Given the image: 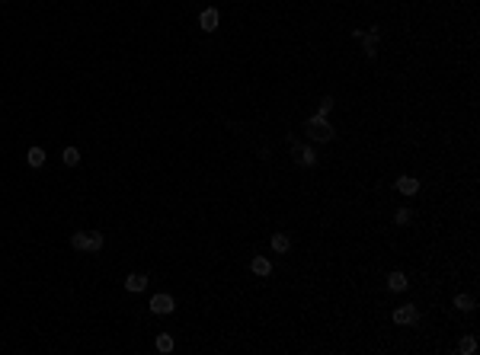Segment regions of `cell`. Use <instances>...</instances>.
<instances>
[{"instance_id": "6da1fadb", "label": "cell", "mask_w": 480, "mask_h": 355, "mask_svg": "<svg viewBox=\"0 0 480 355\" xmlns=\"http://www.w3.org/2000/svg\"><path fill=\"white\" fill-rule=\"evenodd\" d=\"M308 138L311 141H320V144L333 141V125H330L324 115H311L308 119Z\"/></svg>"}, {"instance_id": "7a4b0ae2", "label": "cell", "mask_w": 480, "mask_h": 355, "mask_svg": "<svg viewBox=\"0 0 480 355\" xmlns=\"http://www.w3.org/2000/svg\"><path fill=\"white\" fill-rule=\"evenodd\" d=\"M288 144H292V154H295V163H298V167H314V160H317L314 147H308V144H298L295 138H288Z\"/></svg>"}, {"instance_id": "3957f363", "label": "cell", "mask_w": 480, "mask_h": 355, "mask_svg": "<svg viewBox=\"0 0 480 355\" xmlns=\"http://www.w3.org/2000/svg\"><path fill=\"white\" fill-rule=\"evenodd\" d=\"M416 320H420V310H416L413 304H404V307L394 310V323H400V326H413Z\"/></svg>"}, {"instance_id": "277c9868", "label": "cell", "mask_w": 480, "mask_h": 355, "mask_svg": "<svg viewBox=\"0 0 480 355\" xmlns=\"http://www.w3.org/2000/svg\"><path fill=\"white\" fill-rule=\"evenodd\" d=\"M173 307H176V304H173V298H170V294H154V298H151V310H154L157 317L173 314Z\"/></svg>"}, {"instance_id": "5b68a950", "label": "cell", "mask_w": 480, "mask_h": 355, "mask_svg": "<svg viewBox=\"0 0 480 355\" xmlns=\"http://www.w3.org/2000/svg\"><path fill=\"white\" fill-rule=\"evenodd\" d=\"M218 23H221V16H218L215 7H205V10L199 13V26H202L205 32H215V29H218Z\"/></svg>"}, {"instance_id": "8992f818", "label": "cell", "mask_w": 480, "mask_h": 355, "mask_svg": "<svg viewBox=\"0 0 480 355\" xmlns=\"http://www.w3.org/2000/svg\"><path fill=\"white\" fill-rule=\"evenodd\" d=\"M378 39H381V29L374 26V29L362 32V42H365V58H374L378 55Z\"/></svg>"}, {"instance_id": "52a82bcc", "label": "cell", "mask_w": 480, "mask_h": 355, "mask_svg": "<svg viewBox=\"0 0 480 355\" xmlns=\"http://www.w3.org/2000/svg\"><path fill=\"white\" fill-rule=\"evenodd\" d=\"M397 192H400V195H416V192H420V179L400 176V179H397Z\"/></svg>"}, {"instance_id": "ba28073f", "label": "cell", "mask_w": 480, "mask_h": 355, "mask_svg": "<svg viewBox=\"0 0 480 355\" xmlns=\"http://www.w3.org/2000/svg\"><path fill=\"white\" fill-rule=\"evenodd\" d=\"M250 269L256 272V275H269L272 272V263H269L266 256H253V263H250Z\"/></svg>"}, {"instance_id": "9c48e42d", "label": "cell", "mask_w": 480, "mask_h": 355, "mask_svg": "<svg viewBox=\"0 0 480 355\" xmlns=\"http://www.w3.org/2000/svg\"><path fill=\"white\" fill-rule=\"evenodd\" d=\"M407 285H410V282H407L404 272H391V275H388V288H391V291H404Z\"/></svg>"}, {"instance_id": "30bf717a", "label": "cell", "mask_w": 480, "mask_h": 355, "mask_svg": "<svg viewBox=\"0 0 480 355\" xmlns=\"http://www.w3.org/2000/svg\"><path fill=\"white\" fill-rule=\"evenodd\" d=\"M26 163H29V167H42V163H45V151H42V147H29V151H26Z\"/></svg>"}, {"instance_id": "8fae6325", "label": "cell", "mask_w": 480, "mask_h": 355, "mask_svg": "<svg viewBox=\"0 0 480 355\" xmlns=\"http://www.w3.org/2000/svg\"><path fill=\"white\" fill-rule=\"evenodd\" d=\"M125 288L138 294V291H144V288H147V279H144V275H138V272H135V275H128V279H125Z\"/></svg>"}, {"instance_id": "7c38bea8", "label": "cell", "mask_w": 480, "mask_h": 355, "mask_svg": "<svg viewBox=\"0 0 480 355\" xmlns=\"http://www.w3.org/2000/svg\"><path fill=\"white\" fill-rule=\"evenodd\" d=\"M103 250V233L100 230H90L86 233V253H100Z\"/></svg>"}, {"instance_id": "4fadbf2b", "label": "cell", "mask_w": 480, "mask_h": 355, "mask_svg": "<svg viewBox=\"0 0 480 355\" xmlns=\"http://www.w3.org/2000/svg\"><path fill=\"white\" fill-rule=\"evenodd\" d=\"M288 247H292L288 233H272V250L275 253H288Z\"/></svg>"}, {"instance_id": "5bb4252c", "label": "cell", "mask_w": 480, "mask_h": 355, "mask_svg": "<svg viewBox=\"0 0 480 355\" xmlns=\"http://www.w3.org/2000/svg\"><path fill=\"white\" fill-rule=\"evenodd\" d=\"M61 160H64L67 167H77V163H80V154H77V147H64V151H61Z\"/></svg>"}, {"instance_id": "9a60e30c", "label": "cell", "mask_w": 480, "mask_h": 355, "mask_svg": "<svg viewBox=\"0 0 480 355\" xmlns=\"http://www.w3.org/2000/svg\"><path fill=\"white\" fill-rule=\"evenodd\" d=\"M455 307L467 314V310H474V298H470V294H455Z\"/></svg>"}, {"instance_id": "2e32d148", "label": "cell", "mask_w": 480, "mask_h": 355, "mask_svg": "<svg viewBox=\"0 0 480 355\" xmlns=\"http://www.w3.org/2000/svg\"><path fill=\"white\" fill-rule=\"evenodd\" d=\"M157 352H163V355L173 352V336H167V333H160V336H157Z\"/></svg>"}, {"instance_id": "e0dca14e", "label": "cell", "mask_w": 480, "mask_h": 355, "mask_svg": "<svg viewBox=\"0 0 480 355\" xmlns=\"http://www.w3.org/2000/svg\"><path fill=\"white\" fill-rule=\"evenodd\" d=\"M474 349H477V339H474V336H464V339L458 342V352H461V355H470Z\"/></svg>"}, {"instance_id": "ac0fdd59", "label": "cell", "mask_w": 480, "mask_h": 355, "mask_svg": "<svg viewBox=\"0 0 480 355\" xmlns=\"http://www.w3.org/2000/svg\"><path fill=\"white\" fill-rule=\"evenodd\" d=\"M86 233H90V230H77V233H71V247H74V250H86Z\"/></svg>"}, {"instance_id": "d6986e66", "label": "cell", "mask_w": 480, "mask_h": 355, "mask_svg": "<svg viewBox=\"0 0 480 355\" xmlns=\"http://www.w3.org/2000/svg\"><path fill=\"white\" fill-rule=\"evenodd\" d=\"M394 221H397V224H410V221H413V211H410V208H397Z\"/></svg>"}, {"instance_id": "ffe728a7", "label": "cell", "mask_w": 480, "mask_h": 355, "mask_svg": "<svg viewBox=\"0 0 480 355\" xmlns=\"http://www.w3.org/2000/svg\"><path fill=\"white\" fill-rule=\"evenodd\" d=\"M330 109H333V99L327 96V99H320V109H317V115H324V119H327V115H330Z\"/></svg>"}]
</instances>
